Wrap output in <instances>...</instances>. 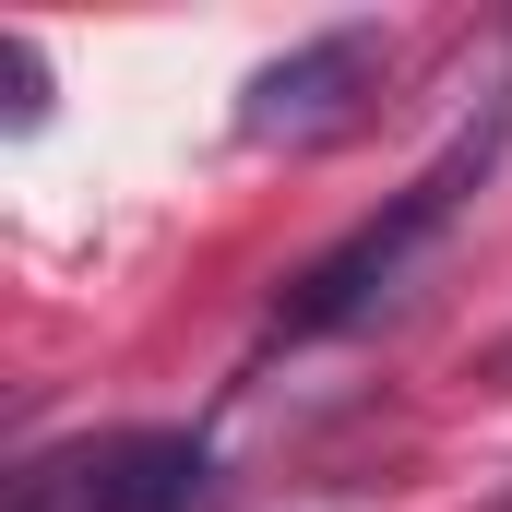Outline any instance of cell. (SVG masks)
Masks as SVG:
<instances>
[{"label": "cell", "mask_w": 512, "mask_h": 512, "mask_svg": "<svg viewBox=\"0 0 512 512\" xmlns=\"http://www.w3.org/2000/svg\"><path fill=\"white\" fill-rule=\"evenodd\" d=\"M215 501V453L191 429H120L72 465V512H203Z\"/></svg>", "instance_id": "cell-3"}, {"label": "cell", "mask_w": 512, "mask_h": 512, "mask_svg": "<svg viewBox=\"0 0 512 512\" xmlns=\"http://www.w3.org/2000/svg\"><path fill=\"white\" fill-rule=\"evenodd\" d=\"M501 143H512V108H477V120L453 131V143H441V155H429V167L393 191L370 227H358V239H334V251H322L310 274H298V286H286V298H274V346H310V334L358 322V310L382 298L393 274H405V262H417L429 239H441V227H453V215H465V203H477V191H489Z\"/></svg>", "instance_id": "cell-1"}, {"label": "cell", "mask_w": 512, "mask_h": 512, "mask_svg": "<svg viewBox=\"0 0 512 512\" xmlns=\"http://www.w3.org/2000/svg\"><path fill=\"white\" fill-rule=\"evenodd\" d=\"M0 60H12V120H36V108H48V60H36V36H12Z\"/></svg>", "instance_id": "cell-4"}, {"label": "cell", "mask_w": 512, "mask_h": 512, "mask_svg": "<svg viewBox=\"0 0 512 512\" xmlns=\"http://www.w3.org/2000/svg\"><path fill=\"white\" fill-rule=\"evenodd\" d=\"M382 24H334V36H310V48H286V60H262L251 96H239V131L251 143H310V131H334L370 84H382Z\"/></svg>", "instance_id": "cell-2"}, {"label": "cell", "mask_w": 512, "mask_h": 512, "mask_svg": "<svg viewBox=\"0 0 512 512\" xmlns=\"http://www.w3.org/2000/svg\"><path fill=\"white\" fill-rule=\"evenodd\" d=\"M489 382H512V346H501V358H489Z\"/></svg>", "instance_id": "cell-5"}]
</instances>
